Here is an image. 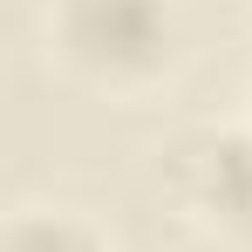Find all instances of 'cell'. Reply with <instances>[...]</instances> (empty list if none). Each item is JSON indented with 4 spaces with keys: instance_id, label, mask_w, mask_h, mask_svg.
I'll return each mask as SVG.
<instances>
[{
    "instance_id": "obj_4",
    "label": "cell",
    "mask_w": 252,
    "mask_h": 252,
    "mask_svg": "<svg viewBox=\"0 0 252 252\" xmlns=\"http://www.w3.org/2000/svg\"><path fill=\"white\" fill-rule=\"evenodd\" d=\"M246 123H252V55H246Z\"/></svg>"
},
{
    "instance_id": "obj_1",
    "label": "cell",
    "mask_w": 252,
    "mask_h": 252,
    "mask_svg": "<svg viewBox=\"0 0 252 252\" xmlns=\"http://www.w3.org/2000/svg\"><path fill=\"white\" fill-rule=\"evenodd\" d=\"M41 48L75 89L129 102L177 75L184 7L177 0H48Z\"/></svg>"
},
{
    "instance_id": "obj_2",
    "label": "cell",
    "mask_w": 252,
    "mask_h": 252,
    "mask_svg": "<svg viewBox=\"0 0 252 252\" xmlns=\"http://www.w3.org/2000/svg\"><path fill=\"white\" fill-rule=\"evenodd\" d=\"M164 205L225 252H252V123H184L157 150Z\"/></svg>"
},
{
    "instance_id": "obj_3",
    "label": "cell",
    "mask_w": 252,
    "mask_h": 252,
    "mask_svg": "<svg viewBox=\"0 0 252 252\" xmlns=\"http://www.w3.org/2000/svg\"><path fill=\"white\" fill-rule=\"evenodd\" d=\"M0 252H116V239L75 205H14Z\"/></svg>"
},
{
    "instance_id": "obj_5",
    "label": "cell",
    "mask_w": 252,
    "mask_h": 252,
    "mask_svg": "<svg viewBox=\"0 0 252 252\" xmlns=\"http://www.w3.org/2000/svg\"><path fill=\"white\" fill-rule=\"evenodd\" d=\"M239 7H252V0H239Z\"/></svg>"
}]
</instances>
